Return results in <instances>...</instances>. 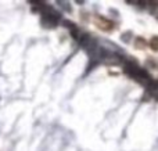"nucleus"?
<instances>
[{
  "label": "nucleus",
  "mask_w": 158,
  "mask_h": 151,
  "mask_svg": "<svg viewBox=\"0 0 158 151\" xmlns=\"http://www.w3.org/2000/svg\"><path fill=\"white\" fill-rule=\"evenodd\" d=\"M150 46H151V49H153V50H158V38H153V39H151Z\"/></svg>",
  "instance_id": "2"
},
{
  "label": "nucleus",
  "mask_w": 158,
  "mask_h": 151,
  "mask_svg": "<svg viewBox=\"0 0 158 151\" xmlns=\"http://www.w3.org/2000/svg\"><path fill=\"white\" fill-rule=\"evenodd\" d=\"M97 27L98 28H101V29H104V31H110V29H112L114 28V24H111L110 21H107L106 18H100V17H97Z\"/></svg>",
  "instance_id": "1"
}]
</instances>
